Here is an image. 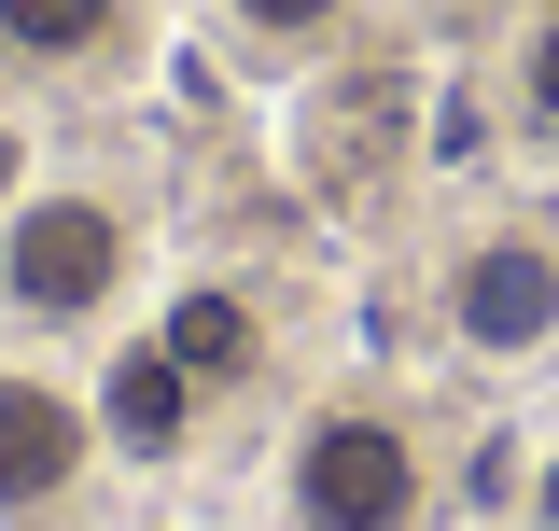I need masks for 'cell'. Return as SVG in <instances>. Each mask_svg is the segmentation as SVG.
Masks as SVG:
<instances>
[{
  "label": "cell",
  "mask_w": 559,
  "mask_h": 531,
  "mask_svg": "<svg viewBox=\"0 0 559 531\" xmlns=\"http://www.w3.org/2000/svg\"><path fill=\"white\" fill-rule=\"evenodd\" d=\"M127 280H140V224L98 197V182H28V197L0 210V308H14L28 335L112 322Z\"/></svg>",
  "instance_id": "7a4b0ae2"
},
{
  "label": "cell",
  "mask_w": 559,
  "mask_h": 531,
  "mask_svg": "<svg viewBox=\"0 0 559 531\" xmlns=\"http://www.w3.org/2000/svg\"><path fill=\"white\" fill-rule=\"evenodd\" d=\"M349 14H364V0H224L238 43H336Z\"/></svg>",
  "instance_id": "ba28073f"
},
{
  "label": "cell",
  "mask_w": 559,
  "mask_h": 531,
  "mask_svg": "<svg viewBox=\"0 0 559 531\" xmlns=\"http://www.w3.org/2000/svg\"><path fill=\"white\" fill-rule=\"evenodd\" d=\"M154 335L182 350V378H197V392H238V378L266 364V322H252V294H238V280H182V294L154 308Z\"/></svg>",
  "instance_id": "8992f818"
},
{
  "label": "cell",
  "mask_w": 559,
  "mask_h": 531,
  "mask_svg": "<svg viewBox=\"0 0 559 531\" xmlns=\"http://www.w3.org/2000/svg\"><path fill=\"white\" fill-rule=\"evenodd\" d=\"M84 405H98V462L127 475H182L197 462V378H182V350L168 335H112L98 350V378H84Z\"/></svg>",
  "instance_id": "277c9868"
},
{
  "label": "cell",
  "mask_w": 559,
  "mask_h": 531,
  "mask_svg": "<svg viewBox=\"0 0 559 531\" xmlns=\"http://www.w3.org/2000/svg\"><path fill=\"white\" fill-rule=\"evenodd\" d=\"M518 113H532V127L559 140V14L532 28V43H518Z\"/></svg>",
  "instance_id": "9c48e42d"
},
{
  "label": "cell",
  "mask_w": 559,
  "mask_h": 531,
  "mask_svg": "<svg viewBox=\"0 0 559 531\" xmlns=\"http://www.w3.org/2000/svg\"><path fill=\"white\" fill-rule=\"evenodd\" d=\"M112 28H127V0H0V43L28 70H84L112 57Z\"/></svg>",
  "instance_id": "52a82bcc"
},
{
  "label": "cell",
  "mask_w": 559,
  "mask_h": 531,
  "mask_svg": "<svg viewBox=\"0 0 559 531\" xmlns=\"http://www.w3.org/2000/svg\"><path fill=\"white\" fill-rule=\"evenodd\" d=\"M28 182H43V168H28V127H0V210L28 197Z\"/></svg>",
  "instance_id": "30bf717a"
},
{
  "label": "cell",
  "mask_w": 559,
  "mask_h": 531,
  "mask_svg": "<svg viewBox=\"0 0 559 531\" xmlns=\"http://www.w3.org/2000/svg\"><path fill=\"white\" fill-rule=\"evenodd\" d=\"M433 308H448V335H462L476 364L559 350V238L546 224H476V238L448 252V280H433Z\"/></svg>",
  "instance_id": "3957f363"
},
{
  "label": "cell",
  "mask_w": 559,
  "mask_h": 531,
  "mask_svg": "<svg viewBox=\"0 0 559 531\" xmlns=\"http://www.w3.org/2000/svg\"><path fill=\"white\" fill-rule=\"evenodd\" d=\"M84 475H98V405L43 364H0V518H57Z\"/></svg>",
  "instance_id": "5b68a950"
},
{
  "label": "cell",
  "mask_w": 559,
  "mask_h": 531,
  "mask_svg": "<svg viewBox=\"0 0 559 531\" xmlns=\"http://www.w3.org/2000/svg\"><path fill=\"white\" fill-rule=\"evenodd\" d=\"M280 518L294 531H419L433 518V462L392 392H322L280 448Z\"/></svg>",
  "instance_id": "6da1fadb"
},
{
  "label": "cell",
  "mask_w": 559,
  "mask_h": 531,
  "mask_svg": "<svg viewBox=\"0 0 559 531\" xmlns=\"http://www.w3.org/2000/svg\"><path fill=\"white\" fill-rule=\"evenodd\" d=\"M532 531H559V434H546V462H532Z\"/></svg>",
  "instance_id": "8fae6325"
}]
</instances>
